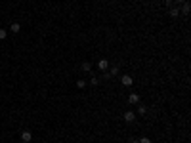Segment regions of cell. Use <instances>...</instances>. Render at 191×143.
Returning a JSON list of instances; mask_svg holds the SVG:
<instances>
[{
    "mask_svg": "<svg viewBox=\"0 0 191 143\" xmlns=\"http://www.w3.org/2000/svg\"><path fill=\"white\" fill-rule=\"evenodd\" d=\"M6 34H8L6 29H0V40H4V38H6Z\"/></svg>",
    "mask_w": 191,
    "mask_h": 143,
    "instance_id": "11",
    "label": "cell"
},
{
    "mask_svg": "<svg viewBox=\"0 0 191 143\" xmlns=\"http://www.w3.org/2000/svg\"><path fill=\"white\" fill-rule=\"evenodd\" d=\"M140 143H151V139H149V137H141Z\"/></svg>",
    "mask_w": 191,
    "mask_h": 143,
    "instance_id": "15",
    "label": "cell"
},
{
    "mask_svg": "<svg viewBox=\"0 0 191 143\" xmlns=\"http://www.w3.org/2000/svg\"><path fill=\"white\" fill-rule=\"evenodd\" d=\"M117 73H119V69H117V67H111V69H109V73H105V76H115Z\"/></svg>",
    "mask_w": 191,
    "mask_h": 143,
    "instance_id": "7",
    "label": "cell"
},
{
    "mask_svg": "<svg viewBox=\"0 0 191 143\" xmlns=\"http://www.w3.org/2000/svg\"><path fill=\"white\" fill-rule=\"evenodd\" d=\"M138 111H140V115H145V113H147V107L145 105H140V109H138Z\"/></svg>",
    "mask_w": 191,
    "mask_h": 143,
    "instance_id": "12",
    "label": "cell"
},
{
    "mask_svg": "<svg viewBox=\"0 0 191 143\" xmlns=\"http://www.w3.org/2000/svg\"><path fill=\"white\" fill-rule=\"evenodd\" d=\"M134 118H136V115H134L132 111H126V113H124V120H126V122H134Z\"/></svg>",
    "mask_w": 191,
    "mask_h": 143,
    "instance_id": "4",
    "label": "cell"
},
{
    "mask_svg": "<svg viewBox=\"0 0 191 143\" xmlns=\"http://www.w3.org/2000/svg\"><path fill=\"white\" fill-rule=\"evenodd\" d=\"M10 29H12V32H19L21 25H19V23H12V27H10Z\"/></svg>",
    "mask_w": 191,
    "mask_h": 143,
    "instance_id": "9",
    "label": "cell"
},
{
    "mask_svg": "<svg viewBox=\"0 0 191 143\" xmlns=\"http://www.w3.org/2000/svg\"><path fill=\"white\" fill-rule=\"evenodd\" d=\"M97 67H99V69L103 71V73H105V71L109 69V61H107V59H99V63H97Z\"/></svg>",
    "mask_w": 191,
    "mask_h": 143,
    "instance_id": "3",
    "label": "cell"
},
{
    "mask_svg": "<svg viewBox=\"0 0 191 143\" xmlns=\"http://www.w3.org/2000/svg\"><path fill=\"white\" fill-rule=\"evenodd\" d=\"M21 139H23V141H25V143H29V141H31V139H32V134H31V132H29V130L21 132Z\"/></svg>",
    "mask_w": 191,
    "mask_h": 143,
    "instance_id": "2",
    "label": "cell"
},
{
    "mask_svg": "<svg viewBox=\"0 0 191 143\" xmlns=\"http://www.w3.org/2000/svg\"><path fill=\"white\" fill-rule=\"evenodd\" d=\"M90 84H92V86H97V78L92 76V78H90Z\"/></svg>",
    "mask_w": 191,
    "mask_h": 143,
    "instance_id": "14",
    "label": "cell"
},
{
    "mask_svg": "<svg viewBox=\"0 0 191 143\" xmlns=\"http://www.w3.org/2000/svg\"><path fill=\"white\" fill-rule=\"evenodd\" d=\"M170 15H172V17H180V8H172Z\"/></svg>",
    "mask_w": 191,
    "mask_h": 143,
    "instance_id": "8",
    "label": "cell"
},
{
    "mask_svg": "<svg viewBox=\"0 0 191 143\" xmlns=\"http://www.w3.org/2000/svg\"><path fill=\"white\" fill-rule=\"evenodd\" d=\"M180 13H184V15H187V13H189V4H187V2H184V6H182Z\"/></svg>",
    "mask_w": 191,
    "mask_h": 143,
    "instance_id": "6",
    "label": "cell"
},
{
    "mask_svg": "<svg viewBox=\"0 0 191 143\" xmlns=\"http://www.w3.org/2000/svg\"><path fill=\"white\" fill-rule=\"evenodd\" d=\"M121 80H122V84H124V86H132V84H134V78L130 75H124Z\"/></svg>",
    "mask_w": 191,
    "mask_h": 143,
    "instance_id": "1",
    "label": "cell"
},
{
    "mask_svg": "<svg viewBox=\"0 0 191 143\" xmlns=\"http://www.w3.org/2000/svg\"><path fill=\"white\" fill-rule=\"evenodd\" d=\"M176 2H178V4H180V2H185V0H176Z\"/></svg>",
    "mask_w": 191,
    "mask_h": 143,
    "instance_id": "16",
    "label": "cell"
},
{
    "mask_svg": "<svg viewBox=\"0 0 191 143\" xmlns=\"http://www.w3.org/2000/svg\"><path fill=\"white\" fill-rule=\"evenodd\" d=\"M82 71H88V73H90V63H86V61L82 63Z\"/></svg>",
    "mask_w": 191,
    "mask_h": 143,
    "instance_id": "13",
    "label": "cell"
},
{
    "mask_svg": "<svg viewBox=\"0 0 191 143\" xmlns=\"http://www.w3.org/2000/svg\"><path fill=\"white\" fill-rule=\"evenodd\" d=\"M76 88H80V90L86 88V80H76Z\"/></svg>",
    "mask_w": 191,
    "mask_h": 143,
    "instance_id": "10",
    "label": "cell"
},
{
    "mask_svg": "<svg viewBox=\"0 0 191 143\" xmlns=\"http://www.w3.org/2000/svg\"><path fill=\"white\" fill-rule=\"evenodd\" d=\"M128 101H130V103H138V101H140V95H138V93H130Z\"/></svg>",
    "mask_w": 191,
    "mask_h": 143,
    "instance_id": "5",
    "label": "cell"
}]
</instances>
